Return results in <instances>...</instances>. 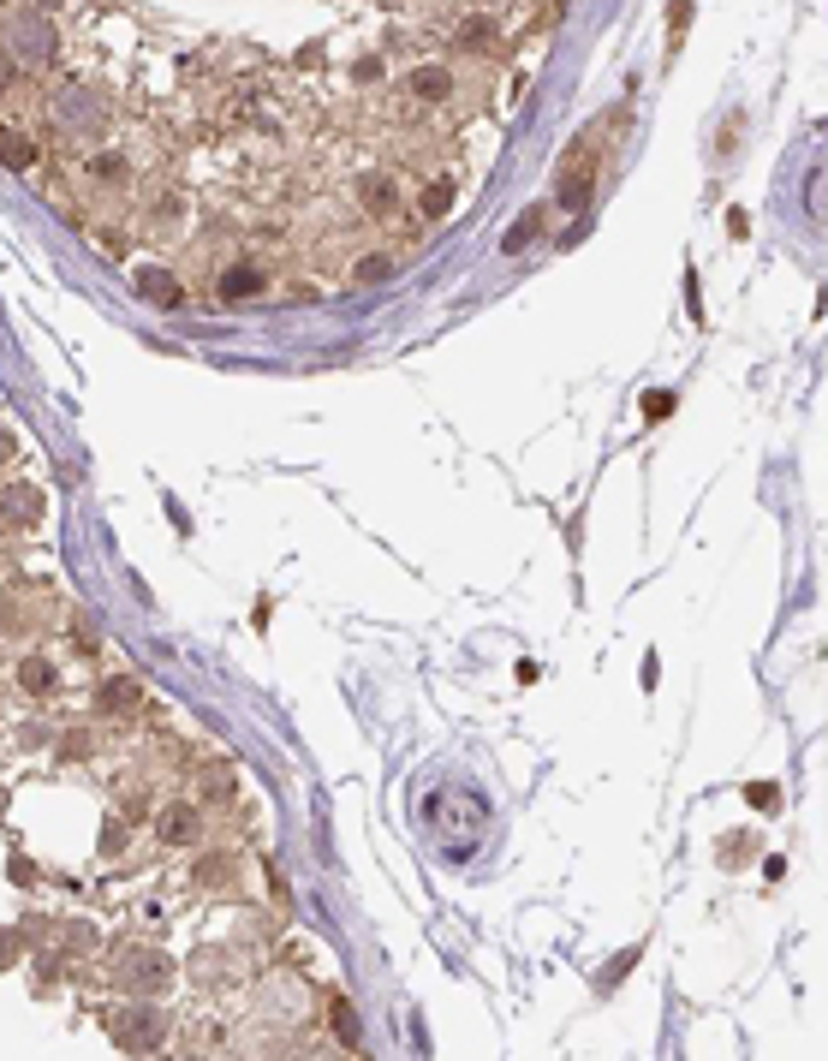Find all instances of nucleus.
Segmentation results:
<instances>
[{
	"instance_id": "15",
	"label": "nucleus",
	"mask_w": 828,
	"mask_h": 1061,
	"mask_svg": "<svg viewBox=\"0 0 828 1061\" xmlns=\"http://www.w3.org/2000/svg\"><path fill=\"white\" fill-rule=\"evenodd\" d=\"M460 42H465V49H490V42H495V24H490V19H465V24H460Z\"/></svg>"
},
{
	"instance_id": "12",
	"label": "nucleus",
	"mask_w": 828,
	"mask_h": 1061,
	"mask_svg": "<svg viewBox=\"0 0 828 1061\" xmlns=\"http://www.w3.org/2000/svg\"><path fill=\"white\" fill-rule=\"evenodd\" d=\"M0 161H7V168H31V161H36V143L19 138V131H0Z\"/></svg>"
},
{
	"instance_id": "17",
	"label": "nucleus",
	"mask_w": 828,
	"mask_h": 1061,
	"mask_svg": "<svg viewBox=\"0 0 828 1061\" xmlns=\"http://www.w3.org/2000/svg\"><path fill=\"white\" fill-rule=\"evenodd\" d=\"M638 954H644V949H620V954H614V966H609V972H602V990H614V984H620V978H626V972H632V966H638Z\"/></svg>"
},
{
	"instance_id": "10",
	"label": "nucleus",
	"mask_w": 828,
	"mask_h": 1061,
	"mask_svg": "<svg viewBox=\"0 0 828 1061\" xmlns=\"http://www.w3.org/2000/svg\"><path fill=\"white\" fill-rule=\"evenodd\" d=\"M411 90H418L423 101H441V96L453 90V78H448L441 66H418V72H411Z\"/></svg>"
},
{
	"instance_id": "5",
	"label": "nucleus",
	"mask_w": 828,
	"mask_h": 1061,
	"mask_svg": "<svg viewBox=\"0 0 828 1061\" xmlns=\"http://www.w3.org/2000/svg\"><path fill=\"white\" fill-rule=\"evenodd\" d=\"M138 292H143V299H150V304H161V311H173V304H185V299H180V281H173L168 269H143V275H138Z\"/></svg>"
},
{
	"instance_id": "2",
	"label": "nucleus",
	"mask_w": 828,
	"mask_h": 1061,
	"mask_svg": "<svg viewBox=\"0 0 828 1061\" xmlns=\"http://www.w3.org/2000/svg\"><path fill=\"white\" fill-rule=\"evenodd\" d=\"M168 984H173V961L161 949H126L120 961H114V990H126L138 1001H155Z\"/></svg>"
},
{
	"instance_id": "18",
	"label": "nucleus",
	"mask_w": 828,
	"mask_h": 1061,
	"mask_svg": "<svg viewBox=\"0 0 828 1061\" xmlns=\"http://www.w3.org/2000/svg\"><path fill=\"white\" fill-rule=\"evenodd\" d=\"M352 275H358V281H388V275H394V257H364Z\"/></svg>"
},
{
	"instance_id": "23",
	"label": "nucleus",
	"mask_w": 828,
	"mask_h": 1061,
	"mask_svg": "<svg viewBox=\"0 0 828 1061\" xmlns=\"http://www.w3.org/2000/svg\"><path fill=\"white\" fill-rule=\"evenodd\" d=\"M644 411H649V418H668V411H674V394H668V388H656V394L644 400Z\"/></svg>"
},
{
	"instance_id": "21",
	"label": "nucleus",
	"mask_w": 828,
	"mask_h": 1061,
	"mask_svg": "<svg viewBox=\"0 0 828 1061\" xmlns=\"http://www.w3.org/2000/svg\"><path fill=\"white\" fill-rule=\"evenodd\" d=\"M101 704H138V686H131V680H114V686H101Z\"/></svg>"
},
{
	"instance_id": "27",
	"label": "nucleus",
	"mask_w": 828,
	"mask_h": 1061,
	"mask_svg": "<svg viewBox=\"0 0 828 1061\" xmlns=\"http://www.w3.org/2000/svg\"><path fill=\"white\" fill-rule=\"evenodd\" d=\"M7 453H12V436H7V430H0V460H7Z\"/></svg>"
},
{
	"instance_id": "22",
	"label": "nucleus",
	"mask_w": 828,
	"mask_h": 1061,
	"mask_svg": "<svg viewBox=\"0 0 828 1061\" xmlns=\"http://www.w3.org/2000/svg\"><path fill=\"white\" fill-rule=\"evenodd\" d=\"M203 793H209V800H227V793H233V775H227V770L203 775Z\"/></svg>"
},
{
	"instance_id": "1",
	"label": "nucleus",
	"mask_w": 828,
	"mask_h": 1061,
	"mask_svg": "<svg viewBox=\"0 0 828 1061\" xmlns=\"http://www.w3.org/2000/svg\"><path fill=\"white\" fill-rule=\"evenodd\" d=\"M108 1038L120 1043V1050H131V1055H155L161 1043H168V1031H173V1020L155 1008V1001H126V1008H108Z\"/></svg>"
},
{
	"instance_id": "8",
	"label": "nucleus",
	"mask_w": 828,
	"mask_h": 1061,
	"mask_svg": "<svg viewBox=\"0 0 828 1061\" xmlns=\"http://www.w3.org/2000/svg\"><path fill=\"white\" fill-rule=\"evenodd\" d=\"M394 197H399V185L388 180V173H369V180H364V210L369 215H388Z\"/></svg>"
},
{
	"instance_id": "19",
	"label": "nucleus",
	"mask_w": 828,
	"mask_h": 1061,
	"mask_svg": "<svg viewBox=\"0 0 828 1061\" xmlns=\"http://www.w3.org/2000/svg\"><path fill=\"white\" fill-rule=\"evenodd\" d=\"M745 800L757 805V812H768V805L781 800V787H775V781H751V787H745Z\"/></svg>"
},
{
	"instance_id": "9",
	"label": "nucleus",
	"mask_w": 828,
	"mask_h": 1061,
	"mask_svg": "<svg viewBox=\"0 0 828 1061\" xmlns=\"http://www.w3.org/2000/svg\"><path fill=\"white\" fill-rule=\"evenodd\" d=\"M191 978H197L203 990H215V984H227V954H221V949H215V954L203 949L197 961H191Z\"/></svg>"
},
{
	"instance_id": "6",
	"label": "nucleus",
	"mask_w": 828,
	"mask_h": 1061,
	"mask_svg": "<svg viewBox=\"0 0 828 1061\" xmlns=\"http://www.w3.org/2000/svg\"><path fill=\"white\" fill-rule=\"evenodd\" d=\"M590 191H596V161H590V168H572L567 180H560V210L579 215L584 203H590Z\"/></svg>"
},
{
	"instance_id": "7",
	"label": "nucleus",
	"mask_w": 828,
	"mask_h": 1061,
	"mask_svg": "<svg viewBox=\"0 0 828 1061\" xmlns=\"http://www.w3.org/2000/svg\"><path fill=\"white\" fill-rule=\"evenodd\" d=\"M537 233H542V203H530V210L519 215V221H513V227H507V239H501V250H507V257H519V250L530 245V239H537Z\"/></svg>"
},
{
	"instance_id": "26",
	"label": "nucleus",
	"mask_w": 828,
	"mask_h": 1061,
	"mask_svg": "<svg viewBox=\"0 0 828 1061\" xmlns=\"http://www.w3.org/2000/svg\"><path fill=\"white\" fill-rule=\"evenodd\" d=\"M668 24H674V36H679V31L691 24V7H668Z\"/></svg>"
},
{
	"instance_id": "25",
	"label": "nucleus",
	"mask_w": 828,
	"mask_h": 1061,
	"mask_svg": "<svg viewBox=\"0 0 828 1061\" xmlns=\"http://www.w3.org/2000/svg\"><path fill=\"white\" fill-rule=\"evenodd\" d=\"M12 882H36V865L19 859V853H12Z\"/></svg>"
},
{
	"instance_id": "4",
	"label": "nucleus",
	"mask_w": 828,
	"mask_h": 1061,
	"mask_svg": "<svg viewBox=\"0 0 828 1061\" xmlns=\"http://www.w3.org/2000/svg\"><path fill=\"white\" fill-rule=\"evenodd\" d=\"M239 882V859L233 853H209V859H197V889H233Z\"/></svg>"
},
{
	"instance_id": "13",
	"label": "nucleus",
	"mask_w": 828,
	"mask_h": 1061,
	"mask_svg": "<svg viewBox=\"0 0 828 1061\" xmlns=\"http://www.w3.org/2000/svg\"><path fill=\"white\" fill-rule=\"evenodd\" d=\"M257 287H262V275H257V269H233L227 281H221V299H233V304H239V299H250Z\"/></svg>"
},
{
	"instance_id": "3",
	"label": "nucleus",
	"mask_w": 828,
	"mask_h": 1061,
	"mask_svg": "<svg viewBox=\"0 0 828 1061\" xmlns=\"http://www.w3.org/2000/svg\"><path fill=\"white\" fill-rule=\"evenodd\" d=\"M155 835H161V847H197L203 842V812L197 805H161L155 812Z\"/></svg>"
},
{
	"instance_id": "11",
	"label": "nucleus",
	"mask_w": 828,
	"mask_h": 1061,
	"mask_svg": "<svg viewBox=\"0 0 828 1061\" xmlns=\"http://www.w3.org/2000/svg\"><path fill=\"white\" fill-rule=\"evenodd\" d=\"M329 1014H334V1038L346 1043V1050H358V1008H352L346 996H334V1008H329Z\"/></svg>"
},
{
	"instance_id": "14",
	"label": "nucleus",
	"mask_w": 828,
	"mask_h": 1061,
	"mask_svg": "<svg viewBox=\"0 0 828 1061\" xmlns=\"http://www.w3.org/2000/svg\"><path fill=\"white\" fill-rule=\"evenodd\" d=\"M19 680H24V692H36V698H42V692H54V668H49L42 656H31V662L19 668Z\"/></svg>"
},
{
	"instance_id": "24",
	"label": "nucleus",
	"mask_w": 828,
	"mask_h": 1061,
	"mask_svg": "<svg viewBox=\"0 0 828 1061\" xmlns=\"http://www.w3.org/2000/svg\"><path fill=\"white\" fill-rule=\"evenodd\" d=\"M126 847V829H120V823H108V829H101V853H120Z\"/></svg>"
},
{
	"instance_id": "20",
	"label": "nucleus",
	"mask_w": 828,
	"mask_h": 1061,
	"mask_svg": "<svg viewBox=\"0 0 828 1061\" xmlns=\"http://www.w3.org/2000/svg\"><path fill=\"white\" fill-rule=\"evenodd\" d=\"M19 954H24V936L19 931H0V972H7V961L19 966Z\"/></svg>"
},
{
	"instance_id": "16",
	"label": "nucleus",
	"mask_w": 828,
	"mask_h": 1061,
	"mask_svg": "<svg viewBox=\"0 0 828 1061\" xmlns=\"http://www.w3.org/2000/svg\"><path fill=\"white\" fill-rule=\"evenodd\" d=\"M418 210L430 215V221H441V215L453 210V185H430V191H423V203H418Z\"/></svg>"
},
{
	"instance_id": "28",
	"label": "nucleus",
	"mask_w": 828,
	"mask_h": 1061,
	"mask_svg": "<svg viewBox=\"0 0 828 1061\" xmlns=\"http://www.w3.org/2000/svg\"><path fill=\"white\" fill-rule=\"evenodd\" d=\"M185 1061H209V1055H185Z\"/></svg>"
}]
</instances>
